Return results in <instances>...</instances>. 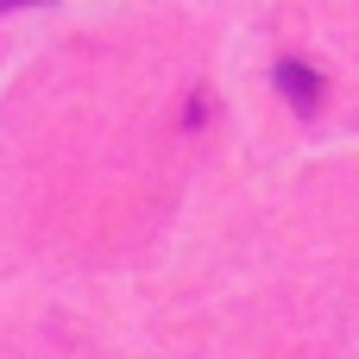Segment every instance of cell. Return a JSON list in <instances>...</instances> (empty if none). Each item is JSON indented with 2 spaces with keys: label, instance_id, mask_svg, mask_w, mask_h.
I'll list each match as a JSON object with an SVG mask.
<instances>
[{
  "label": "cell",
  "instance_id": "obj_1",
  "mask_svg": "<svg viewBox=\"0 0 359 359\" xmlns=\"http://www.w3.org/2000/svg\"><path fill=\"white\" fill-rule=\"evenodd\" d=\"M278 88L290 95V107H297V114H316V101H322V76H316L309 63H297V57H284V63H278Z\"/></svg>",
  "mask_w": 359,
  "mask_h": 359
}]
</instances>
